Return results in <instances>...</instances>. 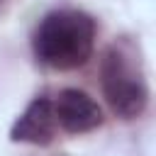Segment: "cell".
I'll return each instance as SVG.
<instances>
[{"instance_id": "6da1fadb", "label": "cell", "mask_w": 156, "mask_h": 156, "mask_svg": "<svg viewBox=\"0 0 156 156\" xmlns=\"http://www.w3.org/2000/svg\"><path fill=\"white\" fill-rule=\"evenodd\" d=\"M95 20L83 10H54L44 15L32 37L39 63L54 71H73L90 61L95 51Z\"/></svg>"}, {"instance_id": "7a4b0ae2", "label": "cell", "mask_w": 156, "mask_h": 156, "mask_svg": "<svg viewBox=\"0 0 156 156\" xmlns=\"http://www.w3.org/2000/svg\"><path fill=\"white\" fill-rule=\"evenodd\" d=\"M100 85L107 105L122 119H134L146 110L149 88L141 63L127 51L124 44H112L100 63Z\"/></svg>"}, {"instance_id": "3957f363", "label": "cell", "mask_w": 156, "mask_h": 156, "mask_svg": "<svg viewBox=\"0 0 156 156\" xmlns=\"http://www.w3.org/2000/svg\"><path fill=\"white\" fill-rule=\"evenodd\" d=\"M56 124L68 134H85L102 124L100 105L78 88H63L54 100Z\"/></svg>"}, {"instance_id": "277c9868", "label": "cell", "mask_w": 156, "mask_h": 156, "mask_svg": "<svg viewBox=\"0 0 156 156\" xmlns=\"http://www.w3.org/2000/svg\"><path fill=\"white\" fill-rule=\"evenodd\" d=\"M56 127L58 124H56V115H54V102L46 95H37L10 127V139L22 141V144L46 146L54 141Z\"/></svg>"}]
</instances>
